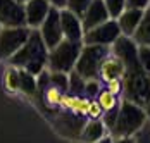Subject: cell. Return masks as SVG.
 Segmentation results:
<instances>
[{
  "label": "cell",
  "instance_id": "1",
  "mask_svg": "<svg viewBox=\"0 0 150 143\" xmlns=\"http://www.w3.org/2000/svg\"><path fill=\"white\" fill-rule=\"evenodd\" d=\"M47 60H48V48L45 42L42 40L38 29H31L26 43L9 59V64L38 76L47 69Z\"/></svg>",
  "mask_w": 150,
  "mask_h": 143
},
{
  "label": "cell",
  "instance_id": "2",
  "mask_svg": "<svg viewBox=\"0 0 150 143\" xmlns=\"http://www.w3.org/2000/svg\"><path fill=\"white\" fill-rule=\"evenodd\" d=\"M147 124V114L145 109L136 105L133 102L121 100L117 115H116V122L112 129L109 131V135L112 138H128V136H135L138 131L145 128Z\"/></svg>",
  "mask_w": 150,
  "mask_h": 143
},
{
  "label": "cell",
  "instance_id": "3",
  "mask_svg": "<svg viewBox=\"0 0 150 143\" xmlns=\"http://www.w3.org/2000/svg\"><path fill=\"white\" fill-rule=\"evenodd\" d=\"M122 97L143 109L150 103V76L140 66L126 69L122 76Z\"/></svg>",
  "mask_w": 150,
  "mask_h": 143
},
{
  "label": "cell",
  "instance_id": "4",
  "mask_svg": "<svg viewBox=\"0 0 150 143\" xmlns=\"http://www.w3.org/2000/svg\"><path fill=\"white\" fill-rule=\"evenodd\" d=\"M110 52V47H102V45H83L79 57L74 64L73 71L81 76L85 81L98 79V67Z\"/></svg>",
  "mask_w": 150,
  "mask_h": 143
},
{
  "label": "cell",
  "instance_id": "5",
  "mask_svg": "<svg viewBox=\"0 0 150 143\" xmlns=\"http://www.w3.org/2000/svg\"><path fill=\"white\" fill-rule=\"evenodd\" d=\"M81 42H69V40H62L57 43L54 48L48 50V60H47V69L48 71H59V72H69L74 69V64L79 52H81Z\"/></svg>",
  "mask_w": 150,
  "mask_h": 143
},
{
  "label": "cell",
  "instance_id": "6",
  "mask_svg": "<svg viewBox=\"0 0 150 143\" xmlns=\"http://www.w3.org/2000/svg\"><path fill=\"white\" fill-rule=\"evenodd\" d=\"M31 29L23 28H0V59L9 60L26 43Z\"/></svg>",
  "mask_w": 150,
  "mask_h": 143
},
{
  "label": "cell",
  "instance_id": "7",
  "mask_svg": "<svg viewBox=\"0 0 150 143\" xmlns=\"http://www.w3.org/2000/svg\"><path fill=\"white\" fill-rule=\"evenodd\" d=\"M121 36V29L116 19H109L95 28L85 31L83 35V45H102L110 47Z\"/></svg>",
  "mask_w": 150,
  "mask_h": 143
},
{
  "label": "cell",
  "instance_id": "8",
  "mask_svg": "<svg viewBox=\"0 0 150 143\" xmlns=\"http://www.w3.org/2000/svg\"><path fill=\"white\" fill-rule=\"evenodd\" d=\"M59 11L57 7H50L48 14H47L45 21L42 23V26L38 28L40 31V36L42 40L45 42L47 48H54L57 43H60L64 40V35H62V28H60V16H59Z\"/></svg>",
  "mask_w": 150,
  "mask_h": 143
},
{
  "label": "cell",
  "instance_id": "9",
  "mask_svg": "<svg viewBox=\"0 0 150 143\" xmlns=\"http://www.w3.org/2000/svg\"><path fill=\"white\" fill-rule=\"evenodd\" d=\"M110 54L119 59L126 69L140 66V62H138V45L133 42L131 36L121 35L119 38L110 45Z\"/></svg>",
  "mask_w": 150,
  "mask_h": 143
},
{
  "label": "cell",
  "instance_id": "10",
  "mask_svg": "<svg viewBox=\"0 0 150 143\" xmlns=\"http://www.w3.org/2000/svg\"><path fill=\"white\" fill-rule=\"evenodd\" d=\"M0 26L2 28L26 26L24 4H19L16 0H0Z\"/></svg>",
  "mask_w": 150,
  "mask_h": 143
},
{
  "label": "cell",
  "instance_id": "11",
  "mask_svg": "<svg viewBox=\"0 0 150 143\" xmlns=\"http://www.w3.org/2000/svg\"><path fill=\"white\" fill-rule=\"evenodd\" d=\"M60 16V28H62V35L66 40L69 42H81L83 43V24H81V19L76 14H73L71 11H67L66 7L59 11Z\"/></svg>",
  "mask_w": 150,
  "mask_h": 143
},
{
  "label": "cell",
  "instance_id": "12",
  "mask_svg": "<svg viewBox=\"0 0 150 143\" xmlns=\"http://www.w3.org/2000/svg\"><path fill=\"white\" fill-rule=\"evenodd\" d=\"M50 7H52V5H50L48 0H28V2L24 4L26 26L30 29H38L42 26V23L45 21Z\"/></svg>",
  "mask_w": 150,
  "mask_h": 143
},
{
  "label": "cell",
  "instance_id": "13",
  "mask_svg": "<svg viewBox=\"0 0 150 143\" xmlns=\"http://www.w3.org/2000/svg\"><path fill=\"white\" fill-rule=\"evenodd\" d=\"M79 19L83 24V31H88V29L109 21L110 17H109V12L104 5V0H91V4L86 7V11L83 12Z\"/></svg>",
  "mask_w": 150,
  "mask_h": 143
},
{
  "label": "cell",
  "instance_id": "14",
  "mask_svg": "<svg viewBox=\"0 0 150 143\" xmlns=\"http://www.w3.org/2000/svg\"><path fill=\"white\" fill-rule=\"evenodd\" d=\"M124 72H126L124 64L109 52V55L102 60V64L98 67V81L105 85V83H109L112 79H122Z\"/></svg>",
  "mask_w": 150,
  "mask_h": 143
},
{
  "label": "cell",
  "instance_id": "15",
  "mask_svg": "<svg viewBox=\"0 0 150 143\" xmlns=\"http://www.w3.org/2000/svg\"><path fill=\"white\" fill-rule=\"evenodd\" d=\"M145 11H140V9H124L121 16L116 19L117 21V26L121 29V35L124 36H133L135 29L138 28L142 17H143Z\"/></svg>",
  "mask_w": 150,
  "mask_h": 143
},
{
  "label": "cell",
  "instance_id": "16",
  "mask_svg": "<svg viewBox=\"0 0 150 143\" xmlns=\"http://www.w3.org/2000/svg\"><path fill=\"white\" fill-rule=\"evenodd\" d=\"M104 136H107V128L102 119H90L88 122H85L79 133V140L83 143H97Z\"/></svg>",
  "mask_w": 150,
  "mask_h": 143
},
{
  "label": "cell",
  "instance_id": "17",
  "mask_svg": "<svg viewBox=\"0 0 150 143\" xmlns=\"http://www.w3.org/2000/svg\"><path fill=\"white\" fill-rule=\"evenodd\" d=\"M131 38L138 47H150V9L143 12V17Z\"/></svg>",
  "mask_w": 150,
  "mask_h": 143
},
{
  "label": "cell",
  "instance_id": "18",
  "mask_svg": "<svg viewBox=\"0 0 150 143\" xmlns=\"http://www.w3.org/2000/svg\"><path fill=\"white\" fill-rule=\"evenodd\" d=\"M95 100L98 102V105L102 107V110L105 112H112V110H117L119 109V97L117 95H114V93H110L107 88H100V91L97 93V97H95Z\"/></svg>",
  "mask_w": 150,
  "mask_h": 143
},
{
  "label": "cell",
  "instance_id": "19",
  "mask_svg": "<svg viewBox=\"0 0 150 143\" xmlns=\"http://www.w3.org/2000/svg\"><path fill=\"white\" fill-rule=\"evenodd\" d=\"M2 85L7 93H17L19 91V69L9 64V67L4 71Z\"/></svg>",
  "mask_w": 150,
  "mask_h": 143
},
{
  "label": "cell",
  "instance_id": "20",
  "mask_svg": "<svg viewBox=\"0 0 150 143\" xmlns=\"http://www.w3.org/2000/svg\"><path fill=\"white\" fill-rule=\"evenodd\" d=\"M19 91H23V93L33 97V95L38 91L36 76L31 74V72H28V71H24V69H19Z\"/></svg>",
  "mask_w": 150,
  "mask_h": 143
},
{
  "label": "cell",
  "instance_id": "21",
  "mask_svg": "<svg viewBox=\"0 0 150 143\" xmlns=\"http://www.w3.org/2000/svg\"><path fill=\"white\" fill-rule=\"evenodd\" d=\"M48 83L55 88H59L60 91L67 93L69 88V74L67 72H59V71H48Z\"/></svg>",
  "mask_w": 150,
  "mask_h": 143
},
{
  "label": "cell",
  "instance_id": "22",
  "mask_svg": "<svg viewBox=\"0 0 150 143\" xmlns=\"http://www.w3.org/2000/svg\"><path fill=\"white\" fill-rule=\"evenodd\" d=\"M104 5L110 19H117L121 12L126 9V0H104Z\"/></svg>",
  "mask_w": 150,
  "mask_h": 143
},
{
  "label": "cell",
  "instance_id": "23",
  "mask_svg": "<svg viewBox=\"0 0 150 143\" xmlns=\"http://www.w3.org/2000/svg\"><path fill=\"white\" fill-rule=\"evenodd\" d=\"M90 4L91 0H66V9L71 11L73 14H76L78 17H81Z\"/></svg>",
  "mask_w": 150,
  "mask_h": 143
},
{
  "label": "cell",
  "instance_id": "24",
  "mask_svg": "<svg viewBox=\"0 0 150 143\" xmlns=\"http://www.w3.org/2000/svg\"><path fill=\"white\" fill-rule=\"evenodd\" d=\"M62 97H64V91H60L59 88H55V86H52V85H48V88L45 90V100H47V103L52 105V107L60 105Z\"/></svg>",
  "mask_w": 150,
  "mask_h": 143
},
{
  "label": "cell",
  "instance_id": "25",
  "mask_svg": "<svg viewBox=\"0 0 150 143\" xmlns=\"http://www.w3.org/2000/svg\"><path fill=\"white\" fill-rule=\"evenodd\" d=\"M138 62L140 67L150 76V47H138Z\"/></svg>",
  "mask_w": 150,
  "mask_h": 143
},
{
  "label": "cell",
  "instance_id": "26",
  "mask_svg": "<svg viewBox=\"0 0 150 143\" xmlns=\"http://www.w3.org/2000/svg\"><path fill=\"white\" fill-rule=\"evenodd\" d=\"M86 115H88L90 119H102L104 110H102V107L98 105V102L95 100V98H91V100H90V105H88V112H86Z\"/></svg>",
  "mask_w": 150,
  "mask_h": 143
},
{
  "label": "cell",
  "instance_id": "27",
  "mask_svg": "<svg viewBox=\"0 0 150 143\" xmlns=\"http://www.w3.org/2000/svg\"><path fill=\"white\" fill-rule=\"evenodd\" d=\"M105 88H107L110 93L121 97V95H122V79H112V81L105 83Z\"/></svg>",
  "mask_w": 150,
  "mask_h": 143
},
{
  "label": "cell",
  "instance_id": "28",
  "mask_svg": "<svg viewBox=\"0 0 150 143\" xmlns=\"http://www.w3.org/2000/svg\"><path fill=\"white\" fill-rule=\"evenodd\" d=\"M150 7V0H126V9H140L147 11Z\"/></svg>",
  "mask_w": 150,
  "mask_h": 143
},
{
  "label": "cell",
  "instance_id": "29",
  "mask_svg": "<svg viewBox=\"0 0 150 143\" xmlns=\"http://www.w3.org/2000/svg\"><path fill=\"white\" fill-rule=\"evenodd\" d=\"M114 143H138L135 136H128V138H114Z\"/></svg>",
  "mask_w": 150,
  "mask_h": 143
},
{
  "label": "cell",
  "instance_id": "30",
  "mask_svg": "<svg viewBox=\"0 0 150 143\" xmlns=\"http://www.w3.org/2000/svg\"><path fill=\"white\" fill-rule=\"evenodd\" d=\"M48 2H50V5H54L57 9H64L66 7V0H48Z\"/></svg>",
  "mask_w": 150,
  "mask_h": 143
},
{
  "label": "cell",
  "instance_id": "31",
  "mask_svg": "<svg viewBox=\"0 0 150 143\" xmlns=\"http://www.w3.org/2000/svg\"><path fill=\"white\" fill-rule=\"evenodd\" d=\"M97 143H114V138H112V136L109 135V136H104L102 140H98Z\"/></svg>",
  "mask_w": 150,
  "mask_h": 143
},
{
  "label": "cell",
  "instance_id": "32",
  "mask_svg": "<svg viewBox=\"0 0 150 143\" xmlns=\"http://www.w3.org/2000/svg\"><path fill=\"white\" fill-rule=\"evenodd\" d=\"M145 114H147V121H150V103L145 107Z\"/></svg>",
  "mask_w": 150,
  "mask_h": 143
},
{
  "label": "cell",
  "instance_id": "33",
  "mask_svg": "<svg viewBox=\"0 0 150 143\" xmlns=\"http://www.w3.org/2000/svg\"><path fill=\"white\" fill-rule=\"evenodd\" d=\"M16 2H19V4H26L28 0H16Z\"/></svg>",
  "mask_w": 150,
  "mask_h": 143
},
{
  "label": "cell",
  "instance_id": "34",
  "mask_svg": "<svg viewBox=\"0 0 150 143\" xmlns=\"http://www.w3.org/2000/svg\"><path fill=\"white\" fill-rule=\"evenodd\" d=\"M149 131H150V128H149Z\"/></svg>",
  "mask_w": 150,
  "mask_h": 143
},
{
  "label": "cell",
  "instance_id": "35",
  "mask_svg": "<svg viewBox=\"0 0 150 143\" xmlns=\"http://www.w3.org/2000/svg\"><path fill=\"white\" fill-rule=\"evenodd\" d=\"M0 28H2V26H0Z\"/></svg>",
  "mask_w": 150,
  "mask_h": 143
},
{
  "label": "cell",
  "instance_id": "36",
  "mask_svg": "<svg viewBox=\"0 0 150 143\" xmlns=\"http://www.w3.org/2000/svg\"><path fill=\"white\" fill-rule=\"evenodd\" d=\"M149 9H150V7H149Z\"/></svg>",
  "mask_w": 150,
  "mask_h": 143
}]
</instances>
